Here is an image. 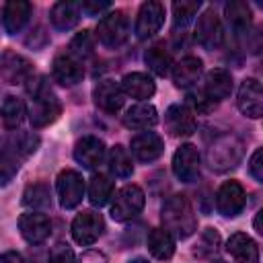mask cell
Wrapping results in <instances>:
<instances>
[{
	"label": "cell",
	"instance_id": "1",
	"mask_svg": "<svg viewBox=\"0 0 263 263\" xmlns=\"http://www.w3.org/2000/svg\"><path fill=\"white\" fill-rule=\"evenodd\" d=\"M27 92L31 97V109L29 119L33 127H45L53 123L62 113V103L51 90L45 76H33L27 82Z\"/></svg>",
	"mask_w": 263,
	"mask_h": 263
},
{
	"label": "cell",
	"instance_id": "2",
	"mask_svg": "<svg viewBox=\"0 0 263 263\" xmlns=\"http://www.w3.org/2000/svg\"><path fill=\"white\" fill-rule=\"evenodd\" d=\"M160 218H162L164 228L177 238H187L197 228V218L193 214V208H191L189 199L181 193L171 195L164 201Z\"/></svg>",
	"mask_w": 263,
	"mask_h": 263
},
{
	"label": "cell",
	"instance_id": "3",
	"mask_svg": "<svg viewBox=\"0 0 263 263\" xmlns=\"http://www.w3.org/2000/svg\"><path fill=\"white\" fill-rule=\"evenodd\" d=\"M240 156H242V142L232 134L216 138L214 144L208 148V164L216 171H226L236 166Z\"/></svg>",
	"mask_w": 263,
	"mask_h": 263
},
{
	"label": "cell",
	"instance_id": "4",
	"mask_svg": "<svg viewBox=\"0 0 263 263\" xmlns=\"http://www.w3.org/2000/svg\"><path fill=\"white\" fill-rule=\"evenodd\" d=\"M129 35V23L123 10H113L109 14H105L99 25H97V39L105 45V47H119L125 43Z\"/></svg>",
	"mask_w": 263,
	"mask_h": 263
},
{
	"label": "cell",
	"instance_id": "5",
	"mask_svg": "<svg viewBox=\"0 0 263 263\" xmlns=\"http://www.w3.org/2000/svg\"><path fill=\"white\" fill-rule=\"evenodd\" d=\"M144 208V191L138 185H125L121 187L111 203V216L117 222H125L136 218Z\"/></svg>",
	"mask_w": 263,
	"mask_h": 263
},
{
	"label": "cell",
	"instance_id": "6",
	"mask_svg": "<svg viewBox=\"0 0 263 263\" xmlns=\"http://www.w3.org/2000/svg\"><path fill=\"white\" fill-rule=\"evenodd\" d=\"M103 230H105L103 216L92 210H82L72 222V238L82 247H88L95 240H99Z\"/></svg>",
	"mask_w": 263,
	"mask_h": 263
},
{
	"label": "cell",
	"instance_id": "7",
	"mask_svg": "<svg viewBox=\"0 0 263 263\" xmlns=\"http://www.w3.org/2000/svg\"><path fill=\"white\" fill-rule=\"evenodd\" d=\"M55 189H58V197H60V205L64 210H72L76 208L80 201H82V195H84V181L80 177L78 171H72V168H66L58 175V183H55Z\"/></svg>",
	"mask_w": 263,
	"mask_h": 263
},
{
	"label": "cell",
	"instance_id": "8",
	"mask_svg": "<svg viewBox=\"0 0 263 263\" xmlns=\"http://www.w3.org/2000/svg\"><path fill=\"white\" fill-rule=\"evenodd\" d=\"M236 105L247 117H263V84L255 78H245L236 95Z\"/></svg>",
	"mask_w": 263,
	"mask_h": 263
},
{
	"label": "cell",
	"instance_id": "9",
	"mask_svg": "<svg viewBox=\"0 0 263 263\" xmlns=\"http://www.w3.org/2000/svg\"><path fill=\"white\" fill-rule=\"evenodd\" d=\"M199 152L193 144H183L181 148H177L175 156H173V173L179 181L183 183H193L199 177Z\"/></svg>",
	"mask_w": 263,
	"mask_h": 263
},
{
	"label": "cell",
	"instance_id": "10",
	"mask_svg": "<svg viewBox=\"0 0 263 263\" xmlns=\"http://www.w3.org/2000/svg\"><path fill=\"white\" fill-rule=\"evenodd\" d=\"M195 39L205 49H218L224 41V29L214 10H205L195 25Z\"/></svg>",
	"mask_w": 263,
	"mask_h": 263
},
{
	"label": "cell",
	"instance_id": "11",
	"mask_svg": "<svg viewBox=\"0 0 263 263\" xmlns=\"http://www.w3.org/2000/svg\"><path fill=\"white\" fill-rule=\"evenodd\" d=\"M245 189L238 181H226L220 185L218 193H216V208L222 216L226 218H234L236 214L242 212L245 208Z\"/></svg>",
	"mask_w": 263,
	"mask_h": 263
},
{
	"label": "cell",
	"instance_id": "12",
	"mask_svg": "<svg viewBox=\"0 0 263 263\" xmlns=\"http://www.w3.org/2000/svg\"><path fill=\"white\" fill-rule=\"evenodd\" d=\"M164 23V6L160 2L148 0L140 6L138 10V18H136V35L140 39H148L154 33H158V29Z\"/></svg>",
	"mask_w": 263,
	"mask_h": 263
},
{
	"label": "cell",
	"instance_id": "13",
	"mask_svg": "<svg viewBox=\"0 0 263 263\" xmlns=\"http://www.w3.org/2000/svg\"><path fill=\"white\" fill-rule=\"evenodd\" d=\"M18 230L27 242L39 245L51 234V222L41 212H25L18 218Z\"/></svg>",
	"mask_w": 263,
	"mask_h": 263
},
{
	"label": "cell",
	"instance_id": "14",
	"mask_svg": "<svg viewBox=\"0 0 263 263\" xmlns=\"http://www.w3.org/2000/svg\"><path fill=\"white\" fill-rule=\"evenodd\" d=\"M51 74H53L55 82H60L62 86H74L82 80L84 68H82L80 60L68 51V53H58L53 58Z\"/></svg>",
	"mask_w": 263,
	"mask_h": 263
},
{
	"label": "cell",
	"instance_id": "15",
	"mask_svg": "<svg viewBox=\"0 0 263 263\" xmlns=\"http://www.w3.org/2000/svg\"><path fill=\"white\" fill-rule=\"evenodd\" d=\"M0 72H2V80L6 84H18V82H29L33 78V64L14 53V51H4L2 53V66H0Z\"/></svg>",
	"mask_w": 263,
	"mask_h": 263
},
{
	"label": "cell",
	"instance_id": "16",
	"mask_svg": "<svg viewBox=\"0 0 263 263\" xmlns=\"http://www.w3.org/2000/svg\"><path fill=\"white\" fill-rule=\"evenodd\" d=\"M164 127L175 138H187L195 132V117L187 105H171L164 113Z\"/></svg>",
	"mask_w": 263,
	"mask_h": 263
},
{
	"label": "cell",
	"instance_id": "17",
	"mask_svg": "<svg viewBox=\"0 0 263 263\" xmlns=\"http://www.w3.org/2000/svg\"><path fill=\"white\" fill-rule=\"evenodd\" d=\"M92 97H95V103L99 109L107 111V113H117L121 107H123V88L121 84H117L115 80H101L95 90H92Z\"/></svg>",
	"mask_w": 263,
	"mask_h": 263
},
{
	"label": "cell",
	"instance_id": "18",
	"mask_svg": "<svg viewBox=\"0 0 263 263\" xmlns=\"http://www.w3.org/2000/svg\"><path fill=\"white\" fill-rule=\"evenodd\" d=\"M74 158L84 168H95L105 158V144L97 136H84L74 146Z\"/></svg>",
	"mask_w": 263,
	"mask_h": 263
},
{
	"label": "cell",
	"instance_id": "19",
	"mask_svg": "<svg viewBox=\"0 0 263 263\" xmlns=\"http://www.w3.org/2000/svg\"><path fill=\"white\" fill-rule=\"evenodd\" d=\"M164 150V142L158 134L154 132H142L132 138V152L138 160L142 162H152L156 160Z\"/></svg>",
	"mask_w": 263,
	"mask_h": 263
},
{
	"label": "cell",
	"instance_id": "20",
	"mask_svg": "<svg viewBox=\"0 0 263 263\" xmlns=\"http://www.w3.org/2000/svg\"><path fill=\"white\" fill-rule=\"evenodd\" d=\"M31 10H33V6L27 0H8L2 8V25H4L6 33H10V35L18 33L27 25Z\"/></svg>",
	"mask_w": 263,
	"mask_h": 263
},
{
	"label": "cell",
	"instance_id": "21",
	"mask_svg": "<svg viewBox=\"0 0 263 263\" xmlns=\"http://www.w3.org/2000/svg\"><path fill=\"white\" fill-rule=\"evenodd\" d=\"M226 251L234 263H259V249L255 240L245 232H234L226 242Z\"/></svg>",
	"mask_w": 263,
	"mask_h": 263
},
{
	"label": "cell",
	"instance_id": "22",
	"mask_svg": "<svg viewBox=\"0 0 263 263\" xmlns=\"http://www.w3.org/2000/svg\"><path fill=\"white\" fill-rule=\"evenodd\" d=\"M158 121L156 107L150 103H138L132 105L123 115V125L129 129H150Z\"/></svg>",
	"mask_w": 263,
	"mask_h": 263
},
{
	"label": "cell",
	"instance_id": "23",
	"mask_svg": "<svg viewBox=\"0 0 263 263\" xmlns=\"http://www.w3.org/2000/svg\"><path fill=\"white\" fill-rule=\"evenodd\" d=\"M121 88L127 97L132 99H138V101H146L154 95L156 90V84L154 80L144 74V72H132V74H125L121 78Z\"/></svg>",
	"mask_w": 263,
	"mask_h": 263
},
{
	"label": "cell",
	"instance_id": "24",
	"mask_svg": "<svg viewBox=\"0 0 263 263\" xmlns=\"http://www.w3.org/2000/svg\"><path fill=\"white\" fill-rule=\"evenodd\" d=\"M201 70H203V64L199 58L195 55H187L183 58L181 62H177L173 66V82L175 86L179 88H187L191 84H195L201 76Z\"/></svg>",
	"mask_w": 263,
	"mask_h": 263
},
{
	"label": "cell",
	"instance_id": "25",
	"mask_svg": "<svg viewBox=\"0 0 263 263\" xmlns=\"http://www.w3.org/2000/svg\"><path fill=\"white\" fill-rule=\"evenodd\" d=\"M203 90L208 92L210 99H214L216 103L226 99L232 92V76L228 70L224 68H214L205 74V82H203Z\"/></svg>",
	"mask_w": 263,
	"mask_h": 263
},
{
	"label": "cell",
	"instance_id": "26",
	"mask_svg": "<svg viewBox=\"0 0 263 263\" xmlns=\"http://www.w3.org/2000/svg\"><path fill=\"white\" fill-rule=\"evenodd\" d=\"M80 10H82V8H80L78 2H66V0H62V2H55V4L51 6L49 18H51V23H53L55 29L68 31V29H72V27L78 23Z\"/></svg>",
	"mask_w": 263,
	"mask_h": 263
},
{
	"label": "cell",
	"instance_id": "27",
	"mask_svg": "<svg viewBox=\"0 0 263 263\" xmlns=\"http://www.w3.org/2000/svg\"><path fill=\"white\" fill-rule=\"evenodd\" d=\"M148 251L160 259V261H168L175 255V236L166 230V228H154L148 234Z\"/></svg>",
	"mask_w": 263,
	"mask_h": 263
},
{
	"label": "cell",
	"instance_id": "28",
	"mask_svg": "<svg viewBox=\"0 0 263 263\" xmlns=\"http://www.w3.org/2000/svg\"><path fill=\"white\" fill-rule=\"evenodd\" d=\"M113 191H115V185L113 181L107 177V175H92L90 181H88V199L92 205H105L111 197H113Z\"/></svg>",
	"mask_w": 263,
	"mask_h": 263
},
{
	"label": "cell",
	"instance_id": "29",
	"mask_svg": "<svg viewBox=\"0 0 263 263\" xmlns=\"http://www.w3.org/2000/svg\"><path fill=\"white\" fill-rule=\"evenodd\" d=\"M224 14H226L228 25H230L236 33H242V31L251 25V18H253V12H251L249 4H247V2H238V0L228 2V4L224 6Z\"/></svg>",
	"mask_w": 263,
	"mask_h": 263
},
{
	"label": "cell",
	"instance_id": "30",
	"mask_svg": "<svg viewBox=\"0 0 263 263\" xmlns=\"http://www.w3.org/2000/svg\"><path fill=\"white\" fill-rule=\"evenodd\" d=\"M144 60H146V66L156 76H166L168 72H173V58H171V53L162 45H152L146 51Z\"/></svg>",
	"mask_w": 263,
	"mask_h": 263
},
{
	"label": "cell",
	"instance_id": "31",
	"mask_svg": "<svg viewBox=\"0 0 263 263\" xmlns=\"http://www.w3.org/2000/svg\"><path fill=\"white\" fill-rule=\"evenodd\" d=\"M109 171L115 177H121V179H127L134 173L132 156H129V152L121 144H117V146H113L109 150Z\"/></svg>",
	"mask_w": 263,
	"mask_h": 263
},
{
	"label": "cell",
	"instance_id": "32",
	"mask_svg": "<svg viewBox=\"0 0 263 263\" xmlns=\"http://www.w3.org/2000/svg\"><path fill=\"white\" fill-rule=\"evenodd\" d=\"M25 119V103L18 97H4L2 103V121L6 125V129H16Z\"/></svg>",
	"mask_w": 263,
	"mask_h": 263
},
{
	"label": "cell",
	"instance_id": "33",
	"mask_svg": "<svg viewBox=\"0 0 263 263\" xmlns=\"http://www.w3.org/2000/svg\"><path fill=\"white\" fill-rule=\"evenodd\" d=\"M23 203L29 208H47L51 203V195H49V187L45 183H33L27 185L25 193H23Z\"/></svg>",
	"mask_w": 263,
	"mask_h": 263
},
{
	"label": "cell",
	"instance_id": "34",
	"mask_svg": "<svg viewBox=\"0 0 263 263\" xmlns=\"http://www.w3.org/2000/svg\"><path fill=\"white\" fill-rule=\"evenodd\" d=\"M218 247H220V234H218V230H216V228H205V230L201 232L199 242L195 245L193 253H195L197 257H210L212 253L218 251Z\"/></svg>",
	"mask_w": 263,
	"mask_h": 263
},
{
	"label": "cell",
	"instance_id": "35",
	"mask_svg": "<svg viewBox=\"0 0 263 263\" xmlns=\"http://www.w3.org/2000/svg\"><path fill=\"white\" fill-rule=\"evenodd\" d=\"M92 51H95V39H92L90 31H80L72 37V41H70L72 55H76L80 60V58H88Z\"/></svg>",
	"mask_w": 263,
	"mask_h": 263
},
{
	"label": "cell",
	"instance_id": "36",
	"mask_svg": "<svg viewBox=\"0 0 263 263\" xmlns=\"http://www.w3.org/2000/svg\"><path fill=\"white\" fill-rule=\"evenodd\" d=\"M201 2H175L173 4V16H175V27H185L191 23V18L197 14Z\"/></svg>",
	"mask_w": 263,
	"mask_h": 263
},
{
	"label": "cell",
	"instance_id": "37",
	"mask_svg": "<svg viewBox=\"0 0 263 263\" xmlns=\"http://www.w3.org/2000/svg\"><path fill=\"white\" fill-rule=\"evenodd\" d=\"M37 146H39V136H35L33 132H21L18 136L12 138V146L10 148L21 156H29V154H33L37 150Z\"/></svg>",
	"mask_w": 263,
	"mask_h": 263
},
{
	"label": "cell",
	"instance_id": "38",
	"mask_svg": "<svg viewBox=\"0 0 263 263\" xmlns=\"http://www.w3.org/2000/svg\"><path fill=\"white\" fill-rule=\"evenodd\" d=\"M0 168H2V185H6L18 171V160H16V152L8 146V142L2 148V160H0Z\"/></svg>",
	"mask_w": 263,
	"mask_h": 263
},
{
	"label": "cell",
	"instance_id": "39",
	"mask_svg": "<svg viewBox=\"0 0 263 263\" xmlns=\"http://www.w3.org/2000/svg\"><path fill=\"white\" fill-rule=\"evenodd\" d=\"M187 103L193 107L195 113H210L214 107H216V101L208 97V92L201 88V90H191L187 95Z\"/></svg>",
	"mask_w": 263,
	"mask_h": 263
},
{
	"label": "cell",
	"instance_id": "40",
	"mask_svg": "<svg viewBox=\"0 0 263 263\" xmlns=\"http://www.w3.org/2000/svg\"><path fill=\"white\" fill-rule=\"evenodd\" d=\"M47 263H74V251H72L66 242H58V245L49 251Z\"/></svg>",
	"mask_w": 263,
	"mask_h": 263
},
{
	"label": "cell",
	"instance_id": "41",
	"mask_svg": "<svg viewBox=\"0 0 263 263\" xmlns=\"http://www.w3.org/2000/svg\"><path fill=\"white\" fill-rule=\"evenodd\" d=\"M249 171H251V175L259 183H263V148H259V150L253 152V156L249 160Z\"/></svg>",
	"mask_w": 263,
	"mask_h": 263
},
{
	"label": "cell",
	"instance_id": "42",
	"mask_svg": "<svg viewBox=\"0 0 263 263\" xmlns=\"http://www.w3.org/2000/svg\"><path fill=\"white\" fill-rule=\"evenodd\" d=\"M109 6H111L109 2H97V0H84V2H80L82 12H86V14H90V16H95V14L103 12V10H107Z\"/></svg>",
	"mask_w": 263,
	"mask_h": 263
},
{
	"label": "cell",
	"instance_id": "43",
	"mask_svg": "<svg viewBox=\"0 0 263 263\" xmlns=\"http://www.w3.org/2000/svg\"><path fill=\"white\" fill-rule=\"evenodd\" d=\"M80 263H107V257L101 251H86V253H82Z\"/></svg>",
	"mask_w": 263,
	"mask_h": 263
},
{
	"label": "cell",
	"instance_id": "44",
	"mask_svg": "<svg viewBox=\"0 0 263 263\" xmlns=\"http://www.w3.org/2000/svg\"><path fill=\"white\" fill-rule=\"evenodd\" d=\"M0 263H23V257L18 253H14V251H8V253H4L0 257Z\"/></svg>",
	"mask_w": 263,
	"mask_h": 263
},
{
	"label": "cell",
	"instance_id": "45",
	"mask_svg": "<svg viewBox=\"0 0 263 263\" xmlns=\"http://www.w3.org/2000/svg\"><path fill=\"white\" fill-rule=\"evenodd\" d=\"M253 226H255V230H257V232L263 236V208H261V210L255 214V218H253Z\"/></svg>",
	"mask_w": 263,
	"mask_h": 263
},
{
	"label": "cell",
	"instance_id": "46",
	"mask_svg": "<svg viewBox=\"0 0 263 263\" xmlns=\"http://www.w3.org/2000/svg\"><path fill=\"white\" fill-rule=\"evenodd\" d=\"M129 263H148V261H146V259H142V257H138V259H132Z\"/></svg>",
	"mask_w": 263,
	"mask_h": 263
},
{
	"label": "cell",
	"instance_id": "47",
	"mask_svg": "<svg viewBox=\"0 0 263 263\" xmlns=\"http://www.w3.org/2000/svg\"><path fill=\"white\" fill-rule=\"evenodd\" d=\"M214 263H226V261H214Z\"/></svg>",
	"mask_w": 263,
	"mask_h": 263
}]
</instances>
